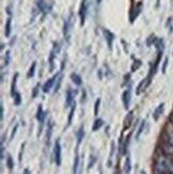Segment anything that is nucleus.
<instances>
[{
	"label": "nucleus",
	"mask_w": 173,
	"mask_h": 174,
	"mask_svg": "<svg viewBox=\"0 0 173 174\" xmlns=\"http://www.w3.org/2000/svg\"><path fill=\"white\" fill-rule=\"evenodd\" d=\"M7 167H8L9 170H12L14 168V162H13V159L11 157L10 155L7 157Z\"/></svg>",
	"instance_id": "27"
},
{
	"label": "nucleus",
	"mask_w": 173,
	"mask_h": 174,
	"mask_svg": "<svg viewBox=\"0 0 173 174\" xmlns=\"http://www.w3.org/2000/svg\"><path fill=\"white\" fill-rule=\"evenodd\" d=\"M87 10H88V1L82 0L79 8V17H80V25L85 24V19L87 16Z\"/></svg>",
	"instance_id": "3"
},
{
	"label": "nucleus",
	"mask_w": 173,
	"mask_h": 174,
	"mask_svg": "<svg viewBox=\"0 0 173 174\" xmlns=\"http://www.w3.org/2000/svg\"><path fill=\"white\" fill-rule=\"evenodd\" d=\"M123 171L125 174H129L131 171V157L127 156L125 159V162L123 165Z\"/></svg>",
	"instance_id": "14"
},
{
	"label": "nucleus",
	"mask_w": 173,
	"mask_h": 174,
	"mask_svg": "<svg viewBox=\"0 0 173 174\" xmlns=\"http://www.w3.org/2000/svg\"><path fill=\"white\" fill-rule=\"evenodd\" d=\"M10 58H11L10 51L7 50V51H5V56H4V64H3V66H8L9 63H10Z\"/></svg>",
	"instance_id": "31"
},
{
	"label": "nucleus",
	"mask_w": 173,
	"mask_h": 174,
	"mask_svg": "<svg viewBox=\"0 0 173 174\" xmlns=\"http://www.w3.org/2000/svg\"><path fill=\"white\" fill-rule=\"evenodd\" d=\"M170 120H171V122L173 123V112H172V114H171V116H170Z\"/></svg>",
	"instance_id": "42"
},
{
	"label": "nucleus",
	"mask_w": 173,
	"mask_h": 174,
	"mask_svg": "<svg viewBox=\"0 0 173 174\" xmlns=\"http://www.w3.org/2000/svg\"><path fill=\"white\" fill-rule=\"evenodd\" d=\"M72 15H69V18L64 22V28H63V34L64 36H67L69 35V32L71 31V29H72Z\"/></svg>",
	"instance_id": "10"
},
{
	"label": "nucleus",
	"mask_w": 173,
	"mask_h": 174,
	"mask_svg": "<svg viewBox=\"0 0 173 174\" xmlns=\"http://www.w3.org/2000/svg\"><path fill=\"white\" fill-rule=\"evenodd\" d=\"M13 98H14V104H15L16 106H19V105L21 104V97H20V94H19L18 92L14 95Z\"/></svg>",
	"instance_id": "28"
},
{
	"label": "nucleus",
	"mask_w": 173,
	"mask_h": 174,
	"mask_svg": "<svg viewBox=\"0 0 173 174\" xmlns=\"http://www.w3.org/2000/svg\"><path fill=\"white\" fill-rule=\"evenodd\" d=\"M131 92L129 89L125 90L122 94V102L124 105V108L126 110L129 109V106H131Z\"/></svg>",
	"instance_id": "4"
},
{
	"label": "nucleus",
	"mask_w": 173,
	"mask_h": 174,
	"mask_svg": "<svg viewBox=\"0 0 173 174\" xmlns=\"http://www.w3.org/2000/svg\"><path fill=\"white\" fill-rule=\"evenodd\" d=\"M53 158H55V162L57 166H60L62 161V147L60 140H56L55 142V147H53Z\"/></svg>",
	"instance_id": "2"
},
{
	"label": "nucleus",
	"mask_w": 173,
	"mask_h": 174,
	"mask_svg": "<svg viewBox=\"0 0 173 174\" xmlns=\"http://www.w3.org/2000/svg\"><path fill=\"white\" fill-rule=\"evenodd\" d=\"M99 105H101V99H96L95 103V108H94V114L97 115L99 114Z\"/></svg>",
	"instance_id": "33"
},
{
	"label": "nucleus",
	"mask_w": 173,
	"mask_h": 174,
	"mask_svg": "<svg viewBox=\"0 0 173 174\" xmlns=\"http://www.w3.org/2000/svg\"><path fill=\"white\" fill-rule=\"evenodd\" d=\"M17 77H18V74H15L13 78V81H12V89H11V94L12 96H14L17 92H16V81H17Z\"/></svg>",
	"instance_id": "21"
},
{
	"label": "nucleus",
	"mask_w": 173,
	"mask_h": 174,
	"mask_svg": "<svg viewBox=\"0 0 173 174\" xmlns=\"http://www.w3.org/2000/svg\"><path fill=\"white\" fill-rule=\"evenodd\" d=\"M51 135H53V121H48V125H47V141L49 143L51 138Z\"/></svg>",
	"instance_id": "20"
},
{
	"label": "nucleus",
	"mask_w": 173,
	"mask_h": 174,
	"mask_svg": "<svg viewBox=\"0 0 173 174\" xmlns=\"http://www.w3.org/2000/svg\"><path fill=\"white\" fill-rule=\"evenodd\" d=\"M0 111H1V113H0V120L2 121L3 120V113H4V109H3L2 102H1V106H0Z\"/></svg>",
	"instance_id": "37"
},
{
	"label": "nucleus",
	"mask_w": 173,
	"mask_h": 174,
	"mask_svg": "<svg viewBox=\"0 0 173 174\" xmlns=\"http://www.w3.org/2000/svg\"><path fill=\"white\" fill-rule=\"evenodd\" d=\"M103 33H104V36L106 39V42L108 44V47L111 50L112 49V43H113V40H115V34L107 29H103Z\"/></svg>",
	"instance_id": "6"
},
{
	"label": "nucleus",
	"mask_w": 173,
	"mask_h": 174,
	"mask_svg": "<svg viewBox=\"0 0 173 174\" xmlns=\"http://www.w3.org/2000/svg\"><path fill=\"white\" fill-rule=\"evenodd\" d=\"M139 174H147V173H145V171H144V170H141V171L139 172Z\"/></svg>",
	"instance_id": "41"
},
{
	"label": "nucleus",
	"mask_w": 173,
	"mask_h": 174,
	"mask_svg": "<svg viewBox=\"0 0 173 174\" xmlns=\"http://www.w3.org/2000/svg\"><path fill=\"white\" fill-rule=\"evenodd\" d=\"M172 160L173 159H171L165 154L158 156L155 161V171L157 173H169Z\"/></svg>",
	"instance_id": "1"
},
{
	"label": "nucleus",
	"mask_w": 173,
	"mask_h": 174,
	"mask_svg": "<svg viewBox=\"0 0 173 174\" xmlns=\"http://www.w3.org/2000/svg\"><path fill=\"white\" fill-rule=\"evenodd\" d=\"M11 24H12V18L9 17L7 19V23H5V26H4V34L7 38H9L11 34Z\"/></svg>",
	"instance_id": "15"
},
{
	"label": "nucleus",
	"mask_w": 173,
	"mask_h": 174,
	"mask_svg": "<svg viewBox=\"0 0 173 174\" xmlns=\"http://www.w3.org/2000/svg\"><path fill=\"white\" fill-rule=\"evenodd\" d=\"M78 167H79V156L76 155L74 160V165H73V174H77Z\"/></svg>",
	"instance_id": "22"
},
{
	"label": "nucleus",
	"mask_w": 173,
	"mask_h": 174,
	"mask_svg": "<svg viewBox=\"0 0 173 174\" xmlns=\"http://www.w3.org/2000/svg\"><path fill=\"white\" fill-rule=\"evenodd\" d=\"M164 110H165V104L161 103V104H160L159 106L155 109L154 113H153V118H154L155 121L159 120V118L161 116V114H163V112H164Z\"/></svg>",
	"instance_id": "12"
},
{
	"label": "nucleus",
	"mask_w": 173,
	"mask_h": 174,
	"mask_svg": "<svg viewBox=\"0 0 173 174\" xmlns=\"http://www.w3.org/2000/svg\"><path fill=\"white\" fill-rule=\"evenodd\" d=\"M167 65H168V58H166L165 61H164V65H163V73H166V68H167Z\"/></svg>",
	"instance_id": "38"
},
{
	"label": "nucleus",
	"mask_w": 173,
	"mask_h": 174,
	"mask_svg": "<svg viewBox=\"0 0 173 174\" xmlns=\"http://www.w3.org/2000/svg\"><path fill=\"white\" fill-rule=\"evenodd\" d=\"M75 104L74 100V94H73L72 90H67L66 91V96H65V107L69 108L71 106Z\"/></svg>",
	"instance_id": "9"
},
{
	"label": "nucleus",
	"mask_w": 173,
	"mask_h": 174,
	"mask_svg": "<svg viewBox=\"0 0 173 174\" xmlns=\"http://www.w3.org/2000/svg\"><path fill=\"white\" fill-rule=\"evenodd\" d=\"M163 152L165 155H167L168 157H173V145L170 144V143H165L163 145Z\"/></svg>",
	"instance_id": "13"
},
{
	"label": "nucleus",
	"mask_w": 173,
	"mask_h": 174,
	"mask_svg": "<svg viewBox=\"0 0 173 174\" xmlns=\"http://www.w3.org/2000/svg\"><path fill=\"white\" fill-rule=\"evenodd\" d=\"M39 87H40V84H36V86H35L34 90H33V94H32V96L33 97L37 96V90H39Z\"/></svg>",
	"instance_id": "39"
},
{
	"label": "nucleus",
	"mask_w": 173,
	"mask_h": 174,
	"mask_svg": "<svg viewBox=\"0 0 173 174\" xmlns=\"http://www.w3.org/2000/svg\"><path fill=\"white\" fill-rule=\"evenodd\" d=\"M46 115H47V112L43 110L42 106H39V108H37V113H36V119H37V121H39V122H40V124H41L40 134H41V129H42V127H43V124H44V122H45Z\"/></svg>",
	"instance_id": "5"
},
{
	"label": "nucleus",
	"mask_w": 173,
	"mask_h": 174,
	"mask_svg": "<svg viewBox=\"0 0 173 174\" xmlns=\"http://www.w3.org/2000/svg\"><path fill=\"white\" fill-rule=\"evenodd\" d=\"M23 174H31V172L29 171V169H25L24 173H23Z\"/></svg>",
	"instance_id": "40"
},
{
	"label": "nucleus",
	"mask_w": 173,
	"mask_h": 174,
	"mask_svg": "<svg viewBox=\"0 0 173 174\" xmlns=\"http://www.w3.org/2000/svg\"><path fill=\"white\" fill-rule=\"evenodd\" d=\"M83 137H85V129H83V126H81L79 128V130L77 131V144L78 145L81 143Z\"/></svg>",
	"instance_id": "19"
},
{
	"label": "nucleus",
	"mask_w": 173,
	"mask_h": 174,
	"mask_svg": "<svg viewBox=\"0 0 173 174\" xmlns=\"http://www.w3.org/2000/svg\"><path fill=\"white\" fill-rule=\"evenodd\" d=\"M61 81H62V76L58 77V83H56V86H55V92H57L60 88V84H61Z\"/></svg>",
	"instance_id": "34"
},
{
	"label": "nucleus",
	"mask_w": 173,
	"mask_h": 174,
	"mask_svg": "<svg viewBox=\"0 0 173 174\" xmlns=\"http://www.w3.org/2000/svg\"><path fill=\"white\" fill-rule=\"evenodd\" d=\"M167 142L173 145V131L172 130L167 131Z\"/></svg>",
	"instance_id": "30"
},
{
	"label": "nucleus",
	"mask_w": 173,
	"mask_h": 174,
	"mask_svg": "<svg viewBox=\"0 0 173 174\" xmlns=\"http://www.w3.org/2000/svg\"><path fill=\"white\" fill-rule=\"evenodd\" d=\"M96 1H97V3H101V0H96Z\"/></svg>",
	"instance_id": "43"
},
{
	"label": "nucleus",
	"mask_w": 173,
	"mask_h": 174,
	"mask_svg": "<svg viewBox=\"0 0 173 174\" xmlns=\"http://www.w3.org/2000/svg\"><path fill=\"white\" fill-rule=\"evenodd\" d=\"M155 41H156V38H155V35H154V34L150 35V38L147 40V46L153 45V44L155 43Z\"/></svg>",
	"instance_id": "32"
},
{
	"label": "nucleus",
	"mask_w": 173,
	"mask_h": 174,
	"mask_svg": "<svg viewBox=\"0 0 173 174\" xmlns=\"http://www.w3.org/2000/svg\"><path fill=\"white\" fill-rule=\"evenodd\" d=\"M71 79H72L73 82H74L75 84H77V86H80V84L82 83V80H81V77H80L79 75H77V74H75V73L71 74Z\"/></svg>",
	"instance_id": "17"
},
{
	"label": "nucleus",
	"mask_w": 173,
	"mask_h": 174,
	"mask_svg": "<svg viewBox=\"0 0 173 174\" xmlns=\"http://www.w3.org/2000/svg\"><path fill=\"white\" fill-rule=\"evenodd\" d=\"M37 6H39L40 11H42V12H46V10H47V4H46V2L44 0H39Z\"/></svg>",
	"instance_id": "23"
},
{
	"label": "nucleus",
	"mask_w": 173,
	"mask_h": 174,
	"mask_svg": "<svg viewBox=\"0 0 173 174\" xmlns=\"http://www.w3.org/2000/svg\"><path fill=\"white\" fill-rule=\"evenodd\" d=\"M95 162V157L94 156H91L90 157V161H89V166H88V168L90 169V168H92L93 167V163Z\"/></svg>",
	"instance_id": "35"
},
{
	"label": "nucleus",
	"mask_w": 173,
	"mask_h": 174,
	"mask_svg": "<svg viewBox=\"0 0 173 174\" xmlns=\"http://www.w3.org/2000/svg\"></svg>",
	"instance_id": "44"
},
{
	"label": "nucleus",
	"mask_w": 173,
	"mask_h": 174,
	"mask_svg": "<svg viewBox=\"0 0 173 174\" xmlns=\"http://www.w3.org/2000/svg\"><path fill=\"white\" fill-rule=\"evenodd\" d=\"M35 66H36V62H33L31 65V67L29 68V72H28V74H27V76H28V78L30 77H33L34 76V73H35Z\"/></svg>",
	"instance_id": "24"
},
{
	"label": "nucleus",
	"mask_w": 173,
	"mask_h": 174,
	"mask_svg": "<svg viewBox=\"0 0 173 174\" xmlns=\"http://www.w3.org/2000/svg\"><path fill=\"white\" fill-rule=\"evenodd\" d=\"M17 128H18V124H16L15 125V127L13 128V131H12V134H11V140L13 139L14 138V136H15V134H16V130H17Z\"/></svg>",
	"instance_id": "36"
},
{
	"label": "nucleus",
	"mask_w": 173,
	"mask_h": 174,
	"mask_svg": "<svg viewBox=\"0 0 173 174\" xmlns=\"http://www.w3.org/2000/svg\"><path fill=\"white\" fill-rule=\"evenodd\" d=\"M75 108H76V105L74 104L72 106V109H71V112H69V120H67V124H69V125H71V123H72V119L75 112Z\"/></svg>",
	"instance_id": "29"
},
{
	"label": "nucleus",
	"mask_w": 173,
	"mask_h": 174,
	"mask_svg": "<svg viewBox=\"0 0 173 174\" xmlns=\"http://www.w3.org/2000/svg\"><path fill=\"white\" fill-rule=\"evenodd\" d=\"M103 125H104V121L101 120V119H96V120L94 121L92 129H93V131H97V130H99V128L103 127Z\"/></svg>",
	"instance_id": "16"
},
{
	"label": "nucleus",
	"mask_w": 173,
	"mask_h": 174,
	"mask_svg": "<svg viewBox=\"0 0 173 174\" xmlns=\"http://www.w3.org/2000/svg\"><path fill=\"white\" fill-rule=\"evenodd\" d=\"M60 50V46H59L58 43L53 44V48L50 52V57H49V63H50V71H53V60H55V57L56 55L59 52Z\"/></svg>",
	"instance_id": "8"
},
{
	"label": "nucleus",
	"mask_w": 173,
	"mask_h": 174,
	"mask_svg": "<svg viewBox=\"0 0 173 174\" xmlns=\"http://www.w3.org/2000/svg\"><path fill=\"white\" fill-rule=\"evenodd\" d=\"M133 119H134L133 112H128V114L126 115L125 120H124V127H125V128H127L128 126L131 125V122H133Z\"/></svg>",
	"instance_id": "18"
},
{
	"label": "nucleus",
	"mask_w": 173,
	"mask_h": 174,
	"mask_svg": "<svg viewBox=\"0 0 173 174\" xmlns=\"http://www.w3.org/2000/svg\"><path fill=\"white\" fill-rule=\"evenodd\" d=\"M144 126H145V121H142V123L140 124V126H139V128H138V131H137L136 139H139V137L141 136V134H142V133H143Z\"/></svg>",
	"instance_id": "25"
},
{
	"label": "nucleus",
	"mask_w": 173,
	"mask_h": 174,
	"mask_svg": "<svg viewBox=\"0 0 173 174\" xmlns=\"http://www.w3.org/2000/svg\"><path fill=\"white\" fill-rule=\"evenodd\" d=\"M141 64H142V62L140 61V60H136V61L134 62V64L131 65V72H136L139 67L141 66Z\"/></svg>",
	"instance_id": "26"
},
{
	"label": "nucleus",
	"mask_w": 173,
	"mask_h": 174,
	"mask_svg": "<svg viewBox=\"0 0 173 174\" xmlns=\"http://www.w3.org/2000/svg\"><path fill=\"white\" fill-rule=\"evenodd\" d=\"M58 77H59V74H57V75H55L53 77H51L50 79H48V80L46 81L45 84L43 86V92H44V93H48V92L50 91L53 86V83H55L56 79H58Z\"/></svg>",
	"instance_id": "7"
},
{
	"label": "nucleus",
	"mask_w": 173,
	"mask_h": 174,
	"mask_svg": "<svg viewBox=\"0 0 173 174\" xmlns=\"http://www.w3.org/2000/svg\"><path fill=\"white\" fill-rule=\"evenodd\" d=\"M149 82H150V76H149V77H147V78H144L143 80L139 83L138 87H137L136 93L137 94H140L141 92H143L144 90H145V88L147 87V84H149Z\"/></svg>",
	"instance_id": "11"
}]
</instances>
